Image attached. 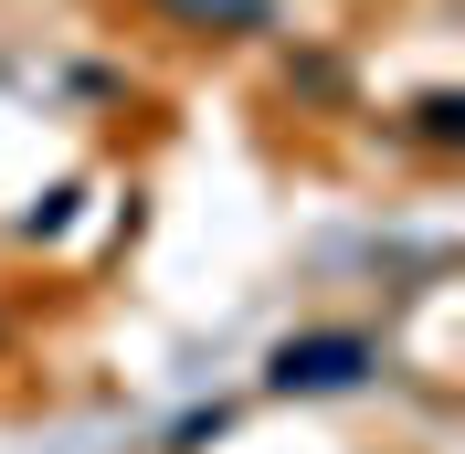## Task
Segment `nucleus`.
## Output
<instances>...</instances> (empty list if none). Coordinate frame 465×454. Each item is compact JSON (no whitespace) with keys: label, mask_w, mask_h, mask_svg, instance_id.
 Segmentation results:
<instances>
[{"label":"nucleus","mask_w":465,"mask_h":454,"mask_svg":"<svg viewBox=\"0 0 465 454\" xmlns=\"http://www.w3.org/2000/svg\"><path fill=\"white\" fill-rule=\"evenodd\" d=\"M371 370V339H286L275 349V391H349Z\"/></svg>","instance_id":"nucleus-1"},{"label":"nucleus","mask_w":465,"mask_h":454,"mask_svg":"<svg viewBox=\"0 0 465 454\" xmlns=\"http://www.w3.org/2000/svg\"><path fill=\"white\" fill-rule=\"evenodd\" d=\"M180 22H223V32H264L275 22V0H170Z\"/></svg>","instance_id":"nucleus-2"}]
</instances>
